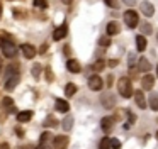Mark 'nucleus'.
<instances>
[{"instance_id": "4", "label": "nucleus", "mask_w": 158, "mask_h": 149, "mask_svg": "<svg viewBox=\"0 0 158 149\" xmlns=\"http://www.w3.org/2000/svg\"><path fill=\"white\" fill-rule=\"evenodd\" d=\"M124 22H126V26L129 27V29H134V27L138 26V22H139V15H138L136 10L129 9L124 12Z\"/></svg>"}, {"instance_id": "17", "label": "nucleus", "mask_w": 158, "mask_h": 149, "mask_svg": "<svg viewBox=\"0 0 158 149\" xmlns=\"http://www.w3.org/2000/svg\"><path fill=\"white\" fill-rule=\"evenodd\" d=\"M136 47H138V51H144L146 49V37L144 36H136Z\"/></svg>"}, {"instance_id": "43", "label": "nucleus", "mask_w": 158, "mask_h": 149, "mask_svg": "<svg viewBox=\"0 0 158 149\" xmlns=\"http://www.w3.org/2000/svg\"><path fill=\"white\" fill-rule=\"evenodd\" d=\"M156 139H158V132H156Z\"/></svg>"}, {"instance_id": "6", "label": "nucleus", "mask_w": 158, "mask_h": 149, "mask_svg": "<svg viewBox=\"0 0 158 149\" xmlns=\"http://www.w3.org/2000/svg\"><path fill=\"white\" fill-rule=\"evenodd\" d=\"M139 9H141V14H143V15H146V17H151L155 14V5L151 2H148V0L141 2Z\"/></svg>"}, {"instance_id": "25", "label": "nucleus", "mask_w": 158, "mask_h": 149, "mask_svg": "<svg viewBox=\"0 0 158 149\" xmlns=\"http://www.w3.org/2000/svg\"><path fill=\"white\" fill-rule=\"evenodd\" d=\"M102 103H104V107H106V108H110L114 105V100L110 97H104L102 98Z\"/></svg>"}, {"instance_id": "32", "label": "nucleus", "mask_w": 158, "mask_h": 149, "mask_svg": "<svg viewBox=\"0 0 158 149\" xmlns=\"http://www.w3.org/2000/svg\"><path fill=\"white\" fill-rule=\"evenodd\" d=\"M99 44H100V46H109V44H110V41H109V37H100V41H99Z\"/></svg>"}, {"instance_id": "7", "label": "nucleus", "mask_w": 158, "mask_h": 149, "mask_svg": "<svg viewBox=\"0 0 158 149\" xmlns=\"http://www.w3.org/2000/svg\"><path fill=\"white\" fill-rule=\"evenodd\" d=\"M53 146H55V149H66L68 147V135H56Z\"/></svg>"}, {"instance_id": "16", "label": "nucleus", "mask_w": 158, "mask_h": 149, "mask_svg": "<svg viewBox=\"0 0 158 149\" xmlns=\"http://www.w3.org/2000/svg\"><path fill=\"white\" fill-rule=\"evenodd\" d=\"M68 108H70V105H68V102L66 100H56V110L58 112H63V114H65V112H68Z\"/></svg>"}, {"instance_id": "14", "label": "nucleus", "mask_w": 158, "mask_h": 149, "mask_svg": "<svg viewBox=\"0 0 158 149\" xmlns=\"http://www.w3.org/2000/svg\"><path fill=\"white\" fill-rule=\"evenodd\" d=\"M119 30H121V26L117 22L107 24V34H109V36H116V34H119Z\"/></svg>"}, {"instance_id": "5", "label": "nucleus", "mask_w": 158, "mask_h": 149, "mask_svg": "<svg viewBox=\"0 0 158 149\" xmlns=\"http://www.w3.org/2000/svg\"><path fill=\"white\" fill-rule=\"evenodd\" d=\"M102 87H104V83H102V78H100L99 74H92V76L89 78V88H90V90L100 91V90H102Z\"/></svg>"}, {"instance_id": "29", "label": "nucleus", "mask_w": 158, "mask_h": 149, "mask_svg": "<svg viewBox=\"0 0 158 149\" xmlns=\"http://www.w3.org/2000/svg\"><path fill=\"white\" fill-rule=\"evenodd\" d=\"M121 147V142L117 139H110V149H119Z\"/></svg>"}, {"instance_id": "37", "label": "nucleus", "mask_w": 158, "mask_h": 149, "mask_svg": "<svg viewBox=\"0 0 158 149\" xmlns=\"http://www.w3.org/2000/svg\"><path fill=\"white\" fill-rule=\"evenodd\" d=\"M0 149H9V144H7V142H4V144H0Z\"/></svg>"}, {"instance_id": "33", "label": "nucleus", "mask_w": 158, "mask_h": 149, "mask_svg": "<svg viewBox=\"0 0 158 149\" xmlns=\"http://www.w3.org/2000/svg\"><path fill=\"white\" fill-rule=\"evenodd\" d=\"M117 63H119V61H117V59H110V61H109V66H112V68H114V66H116Z\"/></svg>"}, {"instance_id": "11", "label": "nucleus", "mask_w": 158, "mask_h": 149, "mask_svg": "<svg viewBox=\"0 0 158 149\" xmlns=\"http://www.w3.org/2000/svg\"><path fill=\"white\" fill-rule=\"evenodd\" d=\"M134 100H136V103L139 108H146V98H144V93L141 90L134 91Z\"/></svg>"}, {"instance_id": "3", "label": "nucleus", "mask_w": 158, "mask_h": 149, "mask_svg": "<svg viewBox=\"0 0 158 149\" xmlns=\"http://www.w3.org/2000/svg\"><path fill=\"white\" fill-rule=\"evenodd\" d=\"M0 49H2V53H4L7 58H14L15 54H17V46H15L10 39H7V41L2 39L0 41Z\"/></svg>"}, {"instance_id": "9", "label": "nucleus", "mask_w": 158, "mask_h": 149, "mask_svg": "<svg viewBox=\"0 0 158 149\" xmlns=\"http://www.w3.org/2000/svg\"><path fill=\"white\" fill-rule=\"evenodd\" d=\"M66 34H68V27H66L65 24H63V26H60L58 29H56L55 32H53V39H55V41H60V39H63V37H65Z\"/></svg>"}, {"instance_id": "2", "label": "nucleus", "mask_w": 158, "mask_h": 149, "mask_svg": "<svg viewBox=\"0 0 158 149\" xmlns=\"http://www.w3.org/2000/svg\"><path fill=\"white\" fill-rule=\"evenodd\" d=\"M117 90H119V95L124 98H129V97H134V91H133V83H131L129 78H121L117 81Z\"/></svg>"}, {"instance_id": "13", "label": "nucleus", "mask_w": 158, "mask_h": 149, "mask_svg": "<svg viewBox=\"0 0 158 149\" xmlns=\"http://www.w3.org/2000/svg\"><path fill=\"white\" fill-rule=\"evenodd\" d=\"M153 81H155V78L151 76V74H146V76H143V80H141L143 90H151V88H153Z\"/></svg>"}, {"instance_id": "30", "label": "nucleus", "mask_w": 158, "mask_h": 149, "mask_svg": "<svg viewBox=\"0 0 158 149\" xmlns=\"http://www.w3.org/2000/svg\"><path fill=\"white\" fill-rule=\"evenodd\" d=\"M104 2H106L109 7H114V9H117V7H119V2H117V0H104Z\"/></svg>"}, {"instance_id": "28", "label": "nucleus", "mask_w": 158, "mask_h": 149, "mask_svg": "<svg viewBox=\"0 0 158 149\" xmlns=\"http://www.w3.org/2000/svg\"><path fill=\"white\" fill-rule=\"evenodd\" d=\"M39 73H41V64H34V66H32V74H34V78H38Z\"/></svg>"}, {"instance_id": "38", "label": "nucleus", "mask_w": 158, "mask_h": 149, "mask_svg": "<svg viewBox=\"0 0 158 149\" xmlns=\"http://www.w3.org/2000/svg\"><path fill=\"white\" fill-rule=\"evenodd\" d=\"M46 49H48V46H46V44H43V46H41V53H46Z\"/></svg>"}, {"instance_id": "12", "label": "nucleus", "mask_w": 158, "mask_h": 149, "mask_svg": "<svg viewBox=\"0 0 158 149\" xmlns=\"http://www.w3.org/2000/svg\"><path fill=\"white\" fill-rule=\"evenodd\" d=\"M66 70L70 71V73H80V63L77 59H68V63H66Z\"/></svg>"}, {"instance_id": "31", "label": "nucleus", "mask_w": 158, "mask_h": 149, "mask_svg": "<svg viewBox=\"0 0 158 149\" xmlns=\"http://www.w3.org/2000/svg\"><path fill=\"white\" fill-rule=\"evenodd\" d=\"M2 105H4V107H12V98L10 97H5L4 100H2Z\"/></svg>"}, {"instance_id": "18", "label": "nucleus", "mask_w": 158, "mask_h": 149, "mask_svg": "<svg viewBox=\"0 0 158 149\" xmlns=\"http://www.w3.org/2000/svg\"><path fill=\"white\" fill-rule=\"evenodd\" d=\"M31 117H32V112L31 110H24V112H19V114H17V120L19 122H27Z\"/></svg>"}, {"instance_id": "19", "label": "nucleus", "mask_w": 158, "mask_h": 149, "mask_svg": "<svg viewBox=\"0 0 158 149\" xmlns=\"http://www.w3.org/2000/svg\"><path fill=\"white\" fill-rule=\"evenodd\" d=\"M148 103H150V108H151V110L156 112V110H158V95H150V100H148Z\"/></svg>"}, {"instance_id": "1", "label": "nucleus", "mask_w": 158, "mask_h": 149, "mask_svg": "<svg viewBox=\"0 0 158 149\" xmlns=\"http://www.w3.org/2000/svg\"><path fill=\"white\" fill-rule=\"evenodd\" d=\"M19 83V68L15 64H9L5 68V90H14Z\"/></svg>"}, {"instance_id": "15", "label": "nucleus", "mask_w": 158, "mask_h": 149, "mask_svg": "<svg viewBox=\"0 0 158 149\" xmlns=\"http://www.w3.org/2000/svg\"><path fill=\"white\" fill-rule=\"evenodd\" d=\"M138 68H139L141 71H150L151 64H150V61H148L146 58H139V61H138Z\"/></svg>"}, {"instance_id": "42", "label": "nucleus", "mask_w": 158, "mask_h": 149, "mask_svg": "<svg viewBox=\"0 0 158 149\" xmlns=\"http://www.w3.org/2000/svg\"><path fill=\"white\" fill-rule=\"evenodd\" d=\"M156 74H158V64H156Z\"/></svg>"}, {"instance_id": "36", "label": "nucleus", "mask_w": 158, "mask_h": 149, "mask_svg": "<svg viewBox=\"0 0 158 149\" xmlns=\"http://www.w3.org/2000/svg\"><path fill=\"white\" fill-rule=\"evenodd\" d=\"M46 74H48V80H53V74H51V71H49V70H46Z\"/></svg>"}, {"instance_id": "39", "label": "nucleus", "mask_w": 158, "mask_h": 149, "mask_svg": "<svg viewBox=\"0 0 158 149\" xmlns=\"http://www.w3.org/2000/svg\"><path fill=\"white\" fill-rule=\"evenodd\" d=\"M2 63H4V61H2V56H0V71H2V68H4V64H2Z\"/></svg>"}, {"instance_id": "8", "label": "nucleus", "mask_w": 158, "mask_h": 149, "mask_svg": "<svg viewBox=\"0 0 158 149\" xmlns=\"http://www.w3.org/2000/svg\"><path fill=\"white\" fill-rule=\"evenodd\" d=\"M21 51H22V54H24V58H27V59H32V58L36 56V47L32 46V44H22Z\"/></svg>"}, {"instance_id": "26", "label": "nucleus", "mask_w": 158, "mask_h": 149, "mask_svg": "<svg viewBox=\"0 0 158 149\" xmlns=\"http://www.w3.org/2000/svg\"><path fill=\"white\" fill-rule=\"evenodd\" d=\"M141 30H143V34H144V36H148V34H151V26H150L148 22L141 24Z\"/></svg>"}, {"instance_id": "24", "label": "nucleus", "mask_w": 158, "mask_h": 149, "mask_svg": "<svg viewBox=\"0 0 158 149\" xmlns=\"http://www.w3.org/2000/svg\"><path fill=\"white\" fill-rule=\"evenodd\" d=\"M99 149H110V139H109V137L100 139V142H99Z\"/></svg>"}, {"instance_id": "41", "label": "nucleus", "mask_w": 158, "mask_h": 149, "mask_svg": "<svg viewBox=\"0 0 158 149\" xmlns=\"http://www.w3.org/2000/svg\"><path fill=\"white\" fill-rule=\"evenodd\" d=\"M0 17H2V3H0Z\"/></svg>"}, {"instance_id": "34", "label": "nucleus", "mask_w": 158, "mask_h": 149, "mask_svg": "<svg viewBox=\"0 0 158 149\" xmlns=\"http://www.w3.org/2000/svg\"><path fill=\"white\" fill-rule=\"evenodd\" d=\"M112 80H114V76L110 74V76L107 78V87H110V85H112Z\"/></svg>"}, {"instance_id": "35", "label": "nucleus", "mask_w": 158, "mask_h": 149, "mask_svg": "<svg viewBox=\"0 0 158 149\" xmlns=\"http://www.w3.org/2000/svg\"><path fill=\"white\" fill-rule=\"evenodd\" d=\"M124 3H127V5H134V3H136V0H124Z\"/></svg>"}, {"instance_id": "20", "label": "nucleus", "mask_w": 158, "mask_h": 149, "mask_svg": "<svg viewBox=\"0 0 158 149\" xmlns=\"http://www.w3.org/2000/svg\"><path fill=\"white\" fill-rule=\"evenodd\" d=\"M75 93H77V87L73 83H68L65 87V95H66V97H73Z\"/></svg>"}, {"instance_id": "21", "label": "nucleus", "mask_w": 158, "mask_h": 149, "mask_svg": "<svg viewBox=\"0 0 158 149\" xmlns=\"http://www.w3.org/2000/svg\"><path fill=\"white\" fill-rule=\"evenodd\" d=\"M44 125H46V127H56V125H58V120H56L53 115H48L46 120H44Z\"/></svg>"}, {"instance_id": "27", "label": "nucleus", "mask_w": 158, "mask_h": 149, "mask_svg": "<svg viewBox=\"0 0 158 149\" xmlns=\"http://www.w3.org/2000/svg\"><path fill=\"white\" fill-rule=\"evenodd\" d=\"M34 5L38 7V9H46V7H48V2H46V0H34Z\"/></svg>"}, {"instance_id": "10", "label": "nucleus", "mask_w": 158, "mask_h": 149, "mask_svg": "<svg viewBox=\"0 0 158 149\" xmlns=\"http://www.w3.org/2000/svg\"><path fill=\"white\" fill-rule=\"evenodd\" d=\"M112 125H114V117H104L102 122H100V127H102V131L106 132V134H107V132H110Z\"/></svg>"}, {"instance_id": "23", "label": "nucleus", "mask_w": 158, "mask_h": 149, "mask_svg": "<svg viewBox=\"0 0 158 149\" xmlns=\"http://www.w3.org/2000/svg\"><path fill=\"white\" fill-rule=\"evenodd\" d=\"M104 66H106V61H104V59H99V61H95V63L92 64V70H94V71H102Z\"/></svg>"}, {"instance_id": "22", "label": "nucleus", "mask_w": 158, "mask_h": 149, "mask_svg": "<svg viewBox=\"0 0 158 149\" xmlns=\"http://www.w3.org/2000/svg\"><path fill=\"white\" fill-rule=\"evenodd\" d=\"M63 129H65V131H70V129L73 127V117H65L63 119Z\"/></svg>"}, {"instance_id": "40", "label": "nucleus", "mask_w": 158, "mask_h": 149, "mask_svg": "<svg viewBox=\"0 0 158 149\" xmlns=\"http://www.w3.org/2000/svg\"><path fill=\"white\" fill-rule=\"evenodd\" d=\"M63 2H65V3H72V0H63Z\"/></svg>"}]
</instances>
